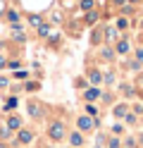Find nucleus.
<instances>
[{
  "label": "nucleus",
  "mask_w": 143,
  "mask_h": 148,
  "mask_svg": "<svg viewBox=\"0 0 143 148\" xmlns=\"http://www.w3.org/2000/svg\"><path fill=\"white\" fill-rule=\"evenodd\" d=\"M48 134H50V138H53V141H60V138L64 136V127H62L60 122H55V124L50 127V132H48Z\"/></svg>",
  "instance_id": "obj_1"
},
{
  "label": "nucleus",
  "mask_w": 143,
  "mask_h": 148,
  "mask_svg": "<svg viewBox=\"0 0 143 148\" xmlns=\"http://www.w3.org/2000/svg\"><path fill=\"white\" fill-rule=\"evenodd\" d=\"M17 138H19V143H31V141H34V134L29 132V129H19Z\"/></svg>",
  "instance_id": "obj_2"
},
{
  "label": "nucleus",
  "mask_w": 143,
  "mask_h": 148,
  "mask_svg": "<svg viewBox=\"0 0 143 148\" xmlns=\"http://www.w3.org/2000/svg\"><path fill=\"white\" fill-rule=\"evenodd\" d=\"M93 119L91 117H79V129H83V132H88V129H93Z\"/></svg>",
  "instance_id": "obj_3"
},
{
  "label": "nucleus",
  "mask_w": 143,
  "mask_h": 148,
  "mask_svg": "<svg viewBox=\"0 0 143 148\" xmlns=\"http://www.w3.org/2000/svg\"><path fill=\"white\" fill-rule=\"evenodd\" d=\"M95 98H100V91L98 88H88V91H86V100H95Z\"/></svg>",
  "instance_id": "obj_4"
},
{
  "label": "nucleus",
  "mask_w": 143,
  "mask_h": 148,
  "mask_svg": "<svg viewBox=\"0 0 143 148\" xmlns=\"http://www.w3.org/2000/svg\"><path fill=\"white\" fill-rule=\"evenodd\" d=\"M7 127L10 129H19V127H22V119H19V117H10L7 119Z\"/></svg>",
  "instance_id": "obj_5"
},
{
  "label": "nucleus",
  "mask_w": 143,
  "mask_h": 148,
  "mask_svg": "<svg viewBox=\"0 0 143 148\" xmlns=\"http://www.w3.org/2000/svg\"><path fill=\"white\" fill-rule=\"evenodd\" d=\"M69 141H72V146H81V143H83V136H81L79 132H74V134H72V138H69Z\"/></svg>",
  "instance_id": "obj_6"
},
{
  "label": "nucleus",
  "mask_w": 143,
  "mask_h": 148,
  "mask_svg": "<svg viewBox=\"0 0 143 148\" xmlns=\"http://www.w3.org/2000/svg\"><path fill=\"white\" fill-rule=\"evenodd\" d=\"M100 81H103V77H100V72H95V69H93V72H91V84H95V86H98Z\"/></svg>",
  "instance_id": "obj_7"
},
{
  "label": "nucleus",
  "mask_w": 143,
  "mask_h": 148,
  "mask_svg": "<svg viewBox=\"0 0 143 148\" xmlns=\"http://www.w3.org/2000/svg\"><path fill=\"white\" fill-rule=\"evenodd\" d=\"M29 115H31V117H38V115H41V108H38L36 103H31V105H29Z\"/></svg>",
  "instance_id": "obj_8"
},
{
  "label": "nucleus",
  "mask_w": 143,
  "mask_h": 148,
  "mask_svg": "<svg viewBox=\"0 0 143 148\" xmlns=\"http://www.w3.org/2000/svg\"><path fill=\"white\" fill-rule=\"evenodd\" d=\"M114 117H127V108H124V105H117V108H114Z\"/></svg>",
  "instance_id": "obj_9"
},
{
  "label": "nucleus",
  "mask_w": 143,
  "mask_h": 148,
  "mask_svg": "<svg viewBox=\"0 0 143 148\" xmlns=\"http://www.w3.org/2000/svg\"><path fill=\"white\" fill-rule=\"evenodd\" d=\"M117 53H122V55H124V53H129V43H127V41H119V45H117Z\"/></svg>",
  "instance_id": "obj_10"
},
{
  "label": "nucleus",
  "mask_w": 143,
  "mask_h": 148,
  "mask_svg": "<svg viewBox=\"0 0 143 148\" xmlns=\"http://www.w3.org/2000/svg\"><path fill=\"white\" fill-rule=\"evenodd\" d=\"M29 22H31L34 26H41V17H38V14H31V17H29Z\"/></svg>",
  "instance_id": "obj_11"
},
{
  "label": "nucleus",
  "mask_w": 143,
  "mask_h": 148,
  "mask_svg": "<svg viewBox=\"0 0 143 148\" xmlns=\"http://www.w3.org/2000/svg\"><path fill=\"white\" fill-rule=\"evenodd\" d=\"M38 34H41V36H48V34H50V26L41 24V26H38Z\"/></svg>",
  "instance_id": "obj_12"
},
{
  "label": "nucleus",
  "mask_w": 143,
  "mask_h": 148,
  "mask_svg": "<svg viewBox=\"0 0 143 148\" xmlns=\"http://www.w3.org/2000/svg\"><path fill=\"white\" fill-rule=\"evenodd\" d=\"M14 105H17V98H10V100H7V103H5V110H12Z\"/></svg>",
  "instance_id": "obj_13"
},
{
  "label": "nucleus",
  "mask_w": 143,
  "mask_h": 148,
  "mask_svg": "<svg viewBox=\"0 0 143 148\" xmlns=\"http://www.w3.org/2000/svg\"><path fill=\"white\" fill-rule=\"evenodd\" d=\"M81 7H83V10H91V7H93V0H81Z\"/></svg>",
  "instance_id": "obj_14"
},
{
  "label": "nucleus",
  "mask_w": 143,
  "mask_h": 148,
  "mask_svg": "<svg viewBox=\"0 0 143 148\" xmlns=\"http://www.w3.org/2000/svg\"><path fill=\"white\" fill-rule=\"evenodd\" d=\"M107 146H110V148H119V138H110Z\"/></svg>",
  "instance_id": "obj_15"
},
{
  "label": "nucleus",
  "mask_w": 143,
  "mask_h": 148,
  "mask_svg": "<svg viewBox=\"0 0 143 148\" xmlns=\"http://www.w3.org/2000/svg\"><path fill=\"white\" fill-rule=\"evenodd\" d=\"M7 19H10V22H14V24H17V19H19V14H17V12H10V14H7Z\"/></svg>",
  "instance_id": "obj_16"
},
{
  "label": "nucleus",
  "mask_w": 143,
  "mask_h": 148,
  "mask_svg": "<svg viewBox=\"0 0 143 148\" xmlns=\"http://www.w3.org/2000/svg\"><path fill=\"white\" fill-rule=\"evenodd\" d=\"M117 26L119 29H127V19H117Z\"/></svg>",
  "instance_id": "obj_17"
},
{
  "label": "nucleus",
  "mask_w": 143,
  "mask_h": 148,
  "mask_svg": "<svg viewBox=\"0 0 143 148\" xmlns=\"http://www.w3.org/2000/svg\"><path fill=\"white\" fill-rule=\"evenodd\" d=\"M26 88H29V91H36V88H38V84H34V81H29V84H26Z\"/></svg>",
  "instance_id": "obj_18"
},
{
  "label": "nucleus",
  "mask_w": 143,
  "mask_h": 148,
  "mask_svg": "<svg viewBox=\"0 0 143 148\" xmlns=\"http://www.w3.org/2000/svg\"><path fill=\"white\" fill-rule=\"evenodd\" d=\"M107 41H114V29H107Z\"/></svg>",
  "instance_id": "obj_19"
},
{
  "label": "nucleus",
  "mask_w": 143,
  "mask_h": 148,
  "mask_svg": "<svg viewBox=\"0 0 143 148\" xmlns=\"http://www.w3.org/2000/svg\"><path fill=\"white\" fill-rule=\"evenodd\" d=\"M5 86H7V79H5V77H0V88H5Z\"/></svg>",
  "instance_id": "obj_20"
},
{
  "label": "nucleus",
  "mask_w": 143,
  "mask_h": 148,
  "mask_svg": "<svg viewBox=\"0 0 143 148\" xmlns=\"http://www.w3.org/2000/svg\"><path fill=\"white\" fill-rule=\"evenodd\" d=\"M136 58H138V60L143 62V50H136Z\"/></svg>",
  "instance_id": "obj_21"
},
{
  "label": "nucleus",
  "mask_w": 143,
  "mask_h": 148,
  "mask_svg": "<svg viewBox=\"0 0 143 148\" xmlns=\"http://www.w3.org/2000/svg\"><path fill=\"white\" fill-rule=\"evenodd\" d=\"M5 64H7V62H5V58H3V55H0V69H3Z\"/></svg>",
  "instance_id": "obj_22"
},
{
  "label": "nucleus",
  "mask_w": 143,
  "mask_h": 148,
  "mask_svg": "<svg viewBox=\"0 0 143 148\" xmlns=\"http://www.w3.org/2000/svg\"><path fill=\"white\" fill-rule=\"evenodd\" d=\"M3 10H5V3H3V0H0V14H3Z\"/></svg>",
  "instance_id": "obj_23"
},
{
  "label": "nucleus",
  "mask_w": 143,
  "mask_h": 148,
  "mask_svg": "<svg viewBox=\"0 0 143 148\" xmlns=\"http://www.w3.org/2000/svg\"><path fill=\"white\" fill-rule=\"evenodd\" d=\"M131 3H138V0H131Z\"/></svg>",
  "instance_id": "obj_24"
}]
</instances>
